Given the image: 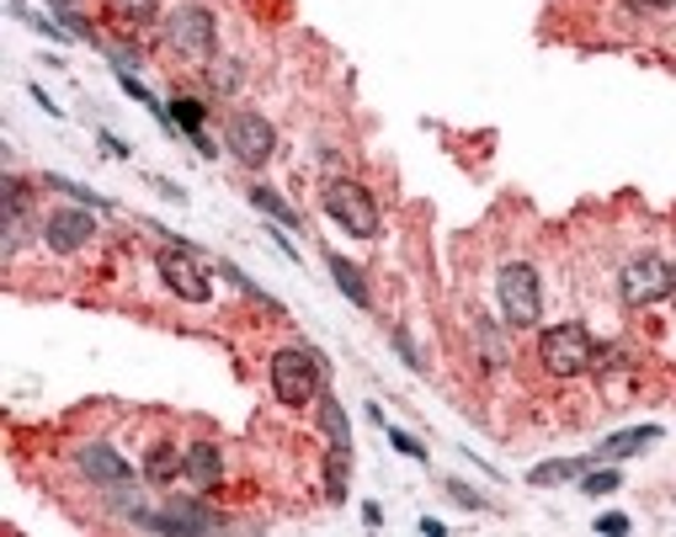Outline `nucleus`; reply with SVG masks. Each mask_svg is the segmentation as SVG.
Returning <instances> with one entry per match:
<instances>
[{
	"instance_id": "nucleus-7",
	"label": "nucleus",
	"mask_w": 676,
	"mask_h": 537,
	"mask_svg": "<svg viewBox=\"0 0 676 537\" xmlns=\"http://www.w3.org/2000/svg\"><path fill=\"white\" fill-rule=\"evenodd\" d=\"M171 49L186 54V60H208L214 54V11H203V6H176L171 11Z\"/></svg>"
},
{
	"instance_id": "nucleus-11",
	"label": "nucleus",
	"mask_w": 676,
	"mask_h": 537,
	"mask_svg": "<svg viewBox=\"0 0 676 537\" xmlns=\"http://www.w3.org/2000/svg\"><path fill=\"white\" fill-rule=\"evenodd\" d=\"M75 469L92 479V484H128V479H133V469H128L112 448H101V442H92V448L75 452Z\"/></svg>"
},
{
	"instance_id": "nucleus-10",
	"label": "nucleus",
	"mask_w": 676,
	"mask_h": 537,
	"mask_svg": "<svg viewBox=\"0 0 676 537\" xmlns=\"http://www.w3.org/2000/svg\"><path fill=\"white\" fill-rule=\"evenodd\" d=\"M133 522L139 527H150V533H214L218 516L203 506H165V511H133Z\"/></svg>"
},
{
	"instance_id": "nucleus-8",
	"label": "nucleus",
	"mask_w": 676,
	"mask_h": 537,
	"mask_svg": "<svg viewBox=\"0 0 676 537\" xmlns=\"http://www.w3.org/2000/svg\"><path fill=\"white\" fill-rule=\"evenodd\" d=\"M277 150V133H272V122L267 118H256V112H235L229 118V154L240 160V165H267Z\"/></svg>"
},
{
	"instance_id": "nucleus-28",
	"label": "nucleus",
	"mask_w": 676,
	"mask_h": 537,
	"mask_svg": "<svg viewBox=\"0 0 676 537\" xmlns=\"http://www.w3.org/2000/svg\"><path fill=\"white\" fill-rule=\"evenodd\" d=\"M395 346H400V357L410 362V367H421V357H416V346H410V335H405V330H395Z\"/></svg>"
},
{
	"instance_id": "nucleus-29",
	"label": "nucleus",
	"mask_w": 676,
	"mask_h": 537,
	"mask_svg": "<svg viewBox=\"0 0 676 537\" xmlns=\"http://www.w3.org/2000/svg\"><path fill=\"white\" fill-rule=\"evenodd\" d=\"M629 6H634V11H672L676 0H629Z\"/></svg>"
},
{
	"instance_id": "nucleus-12",
	"label": "nucleus",
	"mask_w": 676,
	"mask_h": 537,
	"mask_svg": "<svg viewBox=\"0 0 676 537\" xmlns=\"http://www.w3.org/2000/svg\"><path fill=\"white\" fill-rule=\"evenodd\" d=\"M182 474L197 484V490H218L224 484V458H218L214 442H192L182 452Z\"/></svg>"
},
{
	"instance_id": "nucleus-19",
	"label": "nucleus",
	"mask_w": 676,
	"mask_h": 537,
	"mask_svg": "<svg viewBox=\"0 0 676 537\" xmlns=\"http://www.w3.org/2000/svg\"><path fill=\"white\" fill-rule=\"evenodd\" d=\"M107 6H112L118 22H133V28H144V22L160 17V0H107Z\"/></svg>"
},
{
	"instance_id": "nucleus-2",
	"label": "nucleus",
	"mask_w": 676,
	"mask_h": 537,
	"mask_svg": "<svg viewBox=\"0 0 676 537\" xmlns=\"http://www.w3.org/2000/svg\"><path fill=\"white\" fill-rule=\"evenodd\" d=\"M495 303H501V320L512 330H527L544 320V288H538V271L527 261H506L495 271Z\"/></svg>"
},
{
	"instance_id": "nucleus-9",
	"label": "nucleus",
	"mask_w": 676,
	"mask_h": 537,
	"mask_svg": "<svg viewBox=\"0 0 676 537\" xmlns=\"http://www.w3.org/2000/svg\"><path fill=\"white\" fill-rule=\"evenodd\" d=\"M618 293L623 303H661L666 299V261H655V256H634L629 267L618 271Z\"/></svg>"
},
{
	"instance_id": "nucleus-20",
	"label": "nucleus",
	"mask_w": 676,
	"mask_h": 537,
	"mask_svg": "<svg viewBox=\"0 0 676 537\" xmlns=\"http://www.w3.org/2000/svg\"><path fill=\"white\" fill-rule=\"evenodd\" d=\"M250 203H256V208H261V213H272L277 224H288V229L299 224V213L288 208V203H282V197H277V192H272V186H250Z\"/></svg>"
},
{
	"instance_id": "nucleus-24",
	"label": "nucleus",
	"mask_w": 676,
	"mask_h": 537,
	"mask_svg": "<svg viewBox=\"0 0 676 537\" xmlns=\"http://www.w3.org/2000/svg\"><path fill=\"white\" fill-rule=\"evenodd\" d=\"M480 346H485V362H491V367L506 362V346H501V335H495L491 320H480Z\"/></svg>"
},
{
	"instance_id": "nucleus-30",
	"label": "nucleus",
	"mask_w": 676,
	"mask_h": 537,
	"mask_svg": "<svg viewBox=\"0 0 676 537\" xmlns=\"http://www.w3.org/2000/svg\"><path fill=\"white\" fill-rule=\"evenodd\" d=\"M666 293H672V303H676V261L666 267Z\"/></svg>"
},
{
	"instance_id": "nucleus-26",
	"label": "nucleus",
	"mask_w": 676,
	"mask_h": 537,
	"mask_svg": "<svg viewBox=\"0 0 676 537\" xmlns=\"http://www.w3.org/2000/svg\"><path fill=\"white\" fill-rule=\"evenodd\" d=\"M629 527H634V522H629L623 511H608V516H597V533H608V537H623Z\"/></svg>"
},
{
	"instance_id": "nucleus-15",
	"label": "nucleus",
	"mask_w": 676,
	"mask_h": 537,
	"mask_svg": "<svg viewBox=\"0 0 676 537\" xmlns=\"http://www.w3.org/2000/svg\"><path fill=\"white\" fill-rule=\"evenodd\" d=\"M331 277H336V288H341V293H346V299H352V303H357V309H368V303H373V293H368V277H363V271L352 267L346 256H331Z\"/></svg>"
},
{
	"instance_id": "nucleus-16",
	"label": "nucleus",
	"mask_w": 676,
	"mask_h": 537,
	"mask_svg": "<svg viewBox=\"0 0 676 537\" xmlns=\"http://www.w3.org/2000/svg\"><path fill=\"white\" fill-rule=\"evenodd\" d=\"M320 431H325V442L341 452H352V431H346V410H341L331 394H320Z\"/></svg>"
},
{
	"instance_id": "nucleus-23",
	"label": "nucleus",
	"mask_w": 676,
	"mask_h": 537,
	"mask_svg": "<svg viewBox=\"0 0 676 537\" xmlns=\"http://www.w3.org/2000/svg\"><path fill=\"white\" fill-rule=\"evenodd\" d=\"M618 484H623V474H618V469H602V474H586V479H581L586 495H613Z\"/></svg>"
},
{
	"instance_id": "nucleus-25",
	"label": "nucleus",
	"mask_w": 676,
	"mask_h": 537,
	"mask_svg": "<svg viewBox=\"0 0 676 537\" xmlns=\"http://www.w3.org/2000/svg\"><path fill=\"white\" fill-rule=\"evenodd\" d=\"M448 495H453L459 506H469V511H485V506H491L480 490H469V484H459V479H448Z\"/></svg>"
},
{
	"instance_id": "nucleus-14",
	"label": "nucleus",
	"mask_w": 676,
	"mask_h": 537,
	"mask_svg": "<svg viewBox=\"0 0 676 537\" xmlns=\"http://www.w3.org/2000/svg\"><path fill=\"white\" fill-rule=\"evenodd\" d=\"M661 442V426H634V431H618L602 442V458H629V452H645Z\"/></svg>"
},
{
	"instance_id": "nucleus-18",
	"label": "nucleus",
	"mask_w": 676,
	"mask_h": 537,
	"mask_svg": "<svg viewBox=\"0 0 676 537\" xmlns=\"http://www.w3.org/2000/svg\"><path fill=\"white\" fill-rule=\"evenodd\" d=\"M171 122H182L186 133H192V144H197V150L203 154H214V144H208V139H203V107H197V101H171Z\"/></svg>"
},
{
	"instance_id": "nucleus-5",
	"label": "nucleus",
	"mask_w": 676,
	"mask_h": 537,
	"mask_svg": "<svg viewBox=\"0 0 676 537\" xmlns=\"http://www.w3.org/2000/svg\"><path fill=\"white\" fill-rule=\"evenodd\" d=\"M160 277H165V288L176 293L182 303H208L214 299V282H208V267L186 250V245H171V250H160Z\"/></svg>"
},
{
	"instance_id": "nucleus-21",
	"label": "nucleus",
	"mask_w": 676,
	"mask_h": 537,
	"mask_svg": "<svg viewBox=\"0 0 676 537\" xmlns=\"http://www.w3.org/2000/svg\"><path fill=\"white\" fill-rule=\"evenodd\" d=\"M325 495L346 501V452L341 448H331V458H325Z\"/></svg>"
},
{
	"instance_id": "nucleus-22",
	"label": "nucleus",
	"mask_w": 676,
	"mask_h": 537,
	"mask_svg": "<svg viewBox=\"0 0 676 537\" xmlns=\"http://www.w3.org/2000/svg\"><path fill=\"white\" fill-rule=\"evenodd\" d=\"M586 463H538V469H533V484H559V479H570V474H581Z\"/></svg>"
},
{
	"instance_id": "nucleus-3",
	"label": "nucleus",
	"mask_w": 676,
	"mask_h": 537,
	"mask_svg": "<svg viewBox=\"0 0 676 537\" xmlns=\"http://www.w3.org/2000/svg\"><path fill=\"white\" fill-rule=\"evenodd\" d=\"M538 357H544L554 378H576V373H586L597 362V341H591V330L581 320H565V325H549L538 335Z\"/></svg>"
},
{
	"instance_id": "nucleus-17",
	"label": "nucleus",
	"mask_w": 676,
	"mask_h": 537,
	"mask_svg": "<svg viewBox=\"0 0 676 537\" xmlns=\"http://www.w3.org/2000/svg\"><path fill=\"white\" fill-rule=\"evenodd\" d=\"M144 479L150 484H171V479H182V452L176 448H150V458H144Z\"/></svg>"
},
{
	"instance_id": "nucleus-4",
	"label": "nucleus",
	"mask_w": 676,
	"mask_h": 537,
	"mask_svg": "<svg viewBox=\"0 0 676 537\" xmlns=\"http://www.w3.org/2000/svg\"><path fill=\"white\" fill-rule=\"evenodd\" d=\"M325 213L336 218L346 235H357V239L378 235V203H373V192H363L357 181H331L325 186Z\"/></svg>"
},
{
	"instance_id": "nucleus-13",
	"label": "nucleus",
	"mask_w": 676,
	"mask_h": 537,
	"mask_svg": "<svg viewBox=\"0 0 676 537\" xmlns=\"http://www.w3.org/2000/svg\"><path fill=\"white\" fill-rule=\"evenodd\" d=\"M22 224H28V186L22 176H6V256L22 245Z\"/></svg>"
},
{
	"instance_id": "nucleus-1",
	"label": "nucleus",
	"mask_w": 676,
	"mask_h": 537,
	"mask_svg": "<svg viewBox=\"0 0 676 537\" xmlns=\"http://www.w3.org/2000/svg\"><path fill=\"white\" fill-rule=\"evenodd\" d=\"M320 388H325V362L314 357L309 346H282V352L272 357V394L288 405V410L314 405Z\"/></svg>"
},
{
	"instance_id": "nucleus-6",
	"label": "nucleus",
	"mask_w": 676,
	"mask_h": 537,
	"mask_svg": "<svg viewBox=\"0 0 676 537\" xmlns=\"http://www.w3.org/2000/svg\"><path fill=\"white\" fill-rule=\"evenodd\" d=\"M92 235H96L92 203L43 213V239H49V250H54V256H75V250H86V245H92Z\"/></svg>"
},
{
	"instance_id": "nucleus-27",
	"label": "nucleus",
	"mask_w": 676,
	"mask_h": 537,
	"mask_svg": "<svg viewBox=\"0 0 676 537\" xmlns=\"http://www.w3.org/2000/svg\"><path fill=\"white\" fill-rule=\"evenodd\" d=\"M389 442H395V448H400L405 458H416V463H427V448H421V442H416L410 431H389Z\"/></svg>"
}]
</instances>
